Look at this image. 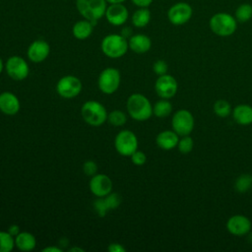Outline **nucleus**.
Masks as SVG:
<instances>
[{"label": "nucleus", "instance_id": "e433bc0d", "mask_svg": "<svg viewBox=\"0 0 252 252\" xmlns=\"http://www.w3.org/2000/svg\"><path fill=\"white\" fill-rule=\"evenodd\" d=\"M107 250L109 252H125L126 249L119 243H110Z\"/></svg>", "mask_w": 252, "mask_h": 252}, {"label": "nucleus", "instance_id": "f3484780", "mask_svg": "<svg viewBox=\"0 0 252 252\" xmlns=\"http://www.w3.org/2000/svg\"><path fill=\"white\" fill-rule=\"evenodd\" d=\"M21 103L16 94L11 92L0 94V111L6 115H15L19 112Z\"/></svg>", "mask_w": 252, "mask_h": 252}, {"label": "nucleus", "instance_id": "c9c22d12", "mask_svg": "<svg viewBox=\"0 0 252 252\" xmlns=\"http://www.w3.org/2000/svg\"><path fill=\"white\" fill-rule=\"evenodd\" d=\"M154 0H131V2L139 8H148Z\"/></svg>", "mask_w": 252, "mask_h": 252}, {"label": "nucleus", "instance_id": "c756f323", "mask_svg": "<svg viewBox=\"0 0 252 252\" xmlns=\"http://www.w3.org/2000/svg\"><path fill=\"white\" fill-rule=\"evenodd\" d=\"M177 148L181 154H189L194 148V141L189 135L181 136V138H179Z\"/></svg>", "mask_w": 252, "mask_h": 252}, {"label": "nucleus", "instance_id": "58836bf2", "mask_svg": "<svg viewBox=\"0 0 252 252\" xmlns=\"http://www.w3.org/2000/svg\"><path fill=\"white\" fill-rule=\"evenodd\" d=\"M43 252H61L62 250L59 248V247H54V246H48V247H45L42 249Z\"/></svg>", "mask_w": 252, "mask_h": 252}, {"label": "nucleus", "instance_id": "f257e3e1", "mask_svg": "<svg viewBox=\"0 0 252 252\" xmlns=\"http://www.w3.org/2000/svg\"><path fill=\"white\" fill-rule=\"evenodd\" d=\"M126 108L131 118L136 121H146L153 115V105L142 94H132L127 99Z\"/></svg>", "mask_w": 252, "mask_h": 252}, {"label": "nucleus", "instance_id": "cd10ccee", "mask_svg": "<svg viewBox=\"0 0 252 252\" xmlns=\"http://www.w3.org/2000/svg\"><path fill=\"white\" fill-rule=\"evenodd\" d=\"M15 246V238L8 231H0V252H10Z\"/></svg>", "mask_w": 252, "mask_h": 252}, {"label": "nucleus", "instance_id": "0eeeda50", "mask_svg": "<svg viewBox=\"0 0 252 252\" xmlns=\"http://www.w3.org/2000/svg\"><path fill=\"white\" fill-rule=\"evenodd\" d=\"M121 76L117 69L108 67L102 70L97 79L99 90L105 94H111L117 91L120 85Z\"/></svg>", "mask_w": 252, "mask_h": 252}, {"label": "nucleus", "instance_id": "f704fd0d", "mask_svg": "<svg viewBox=\"0 0 252 252\" xmlns=\"http://www.w3.org/2000/svg\"><path fill=\"white\" fill-rule=\"evenodd\" d=\"M83 170L88 176H94L97 172V164L94 160H87L83 165Z\"/></svg>", "mask_w": 252, "mask_h": 252}, {"label": "nucleus", "instance_id": "4be33fe9", "mask_svg": "<svg viewBox=\"0 0 252 252\" xmlns=\"http://www.w3.org/2000/svg\"><path fill=\"white\" fill-rule=\"evenodd\" d=\"M36 244L35 237L31 232L22 231L15 236V246L21 251H32Z\"/></svg>", "mask_w": 252, "mask_h": 252}, {"label": "nucleus", "instance_id": "1a4fd4ad", "mask_svg": "<svg viewBox=\"0 0 252 252\" xmlns=\"http://www.w3.org/2000/svg\"><path fill=\"white\" fill-rule=\"evenodd\" d=\"M82 82L79 78L67 75L62 77L56 84L57 94L64 98H73L82 91Z\"/></svg>", "mask_w": 252, "mask_h": 252}, {"label": "nucleus", "instance_id": "423d86ee", "mask_svg": "<svg viewBox=\"0 0 252 252\" xmlns=\"http://www.w3.org/2000/svg\"><path fill=\"white\" fill-rule=\"evenodd\" d=\"M195 125V120L192 113L187 109H179L174 112L171 119L172 130L180 137L189 135Z\"/></svg>", "mask_w": 252, "mask_h": 252}, {"label": "nucleus", "instance_id": "20e7f679", "mask_svg": "<svg viewBox=\"0 0 252 252\" xmlns=\"http://www.w3.org/2000/svg\"><path fill=\"white\" fill-rule=\"evenodd\" d=\"M100 47L105 56L116 59L125 55L129 48V44L128 39L122 34L110 33L102 38Z\"/></svg>", "mask_w": 252, "mask_h": 252}, {"label": "nucleus", "instance_id": "c85d7f7f", "mask_svg": "<svg viewBox=\"0 0 252 252\" xmlns=\"http://www.w3.org/2000/svg\"><path fill=\"white\" fill-rule=\"evenodd\" d=\"M107 120L111 125L119 127V126H123L126 123L127 117L123 111L119 109H115V110H112L110 113H108Z\"/></svg>", "mask_w": 252, "mask_h": 252}, {"label": "nucleus", "instance_id": "dca6fc26", "mask_svg": "<svg viewBox=\"0 0 252 252\" xmlns=\"http://www.w3.org/2000/svg\"><path fill=\"white\" fill-rule=\"evenodd\" d=\"M50 52L48 42L43 39H36L32 41L27 50L28 58L33 63H40L44 61Z\"/></svg>", "mask_w": 252, "mask_h": 252}, {"label": "nucleus", "instance_id": "79ce46f5", "mask_svg": "<svg viewBox=\"0 0 252 252\" xmlns=\"http://www.w3.org/2000/svg\"><path fill=\"white\" fill-rule=\"evenodd\" d=\"M69 252H84V249L78 248V247H73V248L69 249Z\"/></svg>", "mask_w": 252, "mask_h": 252}, {"label": "nucleus", "instance_id": "9d476101", "mask_svg": "<svg viewBox=\"0 0 252 252\" xmlns=\"http://www.w3.org/2000/svg\"><path fill=\"white\" fill-rule=\"evenodd\" d=\"M193 9L187 2H177L167 11V19L174 26H181L190 21Z\"/></svg>", "mask_w": 252, "mask_h": 252}, {"label": "nucleus", "instance_id": "393cba45", "mask_svg": "<svg viewBox=\"0 0 252 252\" xmlns=\"http://www.w3.org/2000/svg\"><path fill=\"white\" fill-rule=\"evenodd\" d=\"M234 18L239 23L248 22L252 18V5L249 3L240 4L234 12Z\"/></svg>", "mask_w": 252, "mask_h": 252}, {"label": "nucleus", "instance_id": "72a5a7b5", "mask_svg": "<svg viewBox=\"0 0 252 252\" xmlns=\"http://www.w3.org/2000/svg\"><path fill=\"white\" fill-rule=\"evenodd\" d=\"M167 69H168V66H167V63L164 61V60H157L154 65H153V70L154 72L158 75V76H161V75H164L166 74L167 72Z\"/></svg>", "mask_w": 252, "mask_h": 252}, {"label": "nucleus", "instance_id": "9b49d317", "mask_svg": "<svg viewBox=\"0 0 252 252\" xmlns=\"http://www.w3.org/2000/svg\"><path fill=\"white\" fill-rule=\"evenodd\" d=\"M5 69L8 76L15 81L25 80L30 73V67L27 61L17 55L8 58L5 64Z\"/></svg>", "mask_w": 252, "mask_h": 252}, {"label": "nucleus", "instance_id": "aec40b11", "mask_svg": "<svg viewBox=\"0 0 252 252\" xmlns=\"http://www.w3.org/2000/svg\"><path fill=\"white\" fill-rule=\"evenodd\" d=\"M232 118L233 120L242 126L252 124V106L249 104H238L236 105L232 111Z\"/></svg>", "mask_w": 252, "mask_h": 252}, {"label": "nucleus", "instance_id": "473e14b6", "mask_svg": "<svg viewBox=\"0 0 252 252\" xmlns=\"http://www.w3.org/2000/svg\"><path fill=\"white\" fill-rule=\"evenodd\" d=\"M131 161L135 164V165H143L146 161H147V156L144 152L142 151H135L131 156Z\"/></svg>", "mask_w": 252, "mask_h": 252}, {"label": "nucleus", "instance_id": "39448f33", "mask_svg": "<svg viewBox=\"0 0 252 252\" xmlns=\"http://www.w3.org/2000/svg\"><path fill=\"white\" fill-rule=\"evenodd\" d=\"M81 114L83 119L91 126L97 127L107 120V111L105 107L96 100L86 101L82 108Z\"/></svg>", "mask_w": 252, "mask_h": 252}, {"label": "nucleus", "instance_id": "6e6552de", "mask_svg": "<svg viewBox=\"0 0 252 252\" xmlns=\"http://www.w3.org/2000/svg\"><path fill=\"white\" fill-rule=\"evenodd\" d=\"M114 147L121 156L130 157L138 150V139L132 131L122 130L115 137Z\"/></svg>", "mask_w": 252, "mask_h": 252}, {"label": "nucleus", "instance_id": "4c0bfd02", "mask_svg": "<svg viewBox=\"0 0 252 252\" xmlns=\"http://www.w3.org/2000/svg\"><path fill=\"white\" fill-rule=\"evenodd\" d=\"M8 232L12 235V236H17L21 231H20V226L18 224H12L9 226L8 228Z\"/></svg>", "mask_w": 252, "mask_h": 252}, {"label": "nucleus", "instance_id": "2eb2a0df", "mask_svg": "<svg viewBox=\"0 0 252 252\" xmlns=\"http://www.w3.org/2000/svg\"><path fill=\"white\" fill-rule=\"evenodd\" d=\"M112 186L111 179L107 175L101 173H96L92 176L89 183L91 192L96 197H104L109 194L112 190Z\"/></svg>", "mask_w": 252, "mask_h": 252}, {"label": "nucleus", "instance_id": "7ed1b4c3", "mask_svg": "<svg viewBox=\"0 0 252 252\" xmlns=\"http://www.w3.org/2000/svg\"><path fill=\"white\" fill-rule=\"evenodd\" d=\"M76 8L84 19L95 25L104 17L107 2L105 0H76Z\"/></svg>", "mask_w": 252, "mask_h": 252}, {"label": "nucleus", "instance_id": "a19ab883", "mask_svg": "<svg viewBox=\"0 0 252 252\" xmlns=\"http://www.w3.org/2000/svg\"><path fill=\"white\" fill-rule=\"evenodd\" d=\"M107 4H116V3H123L125 0H105Z\"/></svg>", "mask_w": 252, "mask_h": 252}, {"label": "nucleus", "instance_id": "412c9836", "mask_svg": "<svg viewBox=\"0 0 252 252\" xmlns=\"http://www.w3.org/2000/svg\"><path fill=\"white\" fill-rule=\"evenodd\" d=\"M94 26V25L92 22H90L86 19L78 21L73 25L72 33H73L74 37H76L79 40L87 39L93 33Z\"/></svg>", "mask_w": 252, "mask_h": 252}, {"label": "nucleus", "instance_id": "a211bd4d", "mask_svg": "<svg viewBox=\"0 0 252 252\" xmlns=\"http://www.w3.org/2000/svg\"><path fill=\"white\" fill-rule=\"evenodd\" d=\"M129 48L135 53H146L151 49L152 40L151 38L144 33L133 34L128 38Z\"/></svg>", "mask_w": 252, "mask_h": 252}, {"label": "nucleus", "instance_id": "ddd939ff", "mask_svg": "<svg viewBox=\"0 0 252 252\" xmlns=\"http://www.w3.org/2000/svg\"><path fill=\"white\" fill-rule=\"evenodd\" d=\"M252 227L251 220L244 215H234L226 221L227 231L235 236H243L247 234Z\"/></svg>", "mask_w": 252, "mask_h": 252}, {"label": "nucleus", "instance_id": "7c9ffc66", "mask_svg": "<svg viewBox=\"0 0 252 252\" xmlns=\"http://www.w3.org/2000/svg\"><path fill=\"white\" fill-rule=\"evenodd\" d=\"M103 199L105 201V204H106L108 210L116 209L120 205V202H121V198L117 193H111L110 192L109 194L104 196Z\"/></svg>", "mask_w": 252, "mask_h": 252}, {"label": "nucleus", "instance_id": "f8f14e48", "mask_svg": "<svg viewBox=\"0 0 252 252\" xmlns=\"http://www.w3.org/2000/svg\"><path fill=\"white\" fill-rule=\"evenodd\" d=\"M178 89V84L175 78L171 75L164 74L158 76L155 83V90L160 98L169 99L173 97Z\"/></svg>", "mask_w": 252, "mask_h": 252}, {"label": "nucleus", "instance_id": "37998d69", "mask_svg": "<svg viewBox=\"0 0 252 252\" xmlns=\"http://www.w3.org/2000/svg\"><path fill=\"white\" fill-rule=\"evenodd\" d=\"M3 68H4V64H3V61H2V59H1V57H0V74H1L2 71H3Z\"/></svg>", "mask_w": 252, "mask_h": 252}, {"label": "nucleus", "instance_id": "a878e982", "mask_svg": "<svg viewBox=\"0 0 252 252\" xmlns=\"http://www.w3.org/2000/svg\"><path fill=\"white\" fill-rule=\"evenodd\" d=\"M252 187V175L243 173L239 175L234 182V189L239 193H245Z\"/></svg>", "mask_w": 252, "mask_h": 252}, {"label": "nucleus", "instance_id": "6ab92c4d", "mask_svg": "<svg viewBox=\"0 0 252 252\" xmlns=\"http://www.w3.org/2000/svg\"><path fill=\"white\" fill-rule=\"evenodd\" d=\"M179 141V135L173 130H164L158 134L156 138V143L158 148L164 151L172 150L177 147Z\"/></svg>", "mask_w": 252, "mask_h": 252}, {"label": "nucleus", "instance_id": "5701e85b", "mask_svg": "<svg viewBox=\"0 0 252 252\" xmlns=\"http://www.w3.org/2000/svg\"><path fill=\"white\" fill-rule=\"evenodd\" d=\"M151 21V12L148 8H139L131 16L132 25L136 28H145Z\"/></svg>", "mask_w": 252, "mask_h": 252}, {"label": "nucleus", "instance_id": "b1692460", "mask_svg": "<svg viewBox=\"0 0 252 252\" xmlns=\"http://www.w3.org/2000/svg\"><path fill=\"white\" fill-rule=\"evenodd\" d=\"M172 112V104L166 98L158 100L153 106V114L158 118H165Z\"/></svg>", "mask_w": 252, "mask_h": 252}, {"label": "nucleus", "instance_id": "bb28decb", "mask_svg": "<svg viewBox=\"0 0 252 252\" xmlns=\"http://www.w3.org/2000/svg\"><path fill=\"white\" fill-rule=\"evenodd\" d=\"M213 109H214V112L216 113V115L220 118L227 117L232 111L229 102L225 99H218L214 103Z\"/></svg>", "mask_w": 252, "mask_h": 252}, {"label": "nucleus", "instance_id": "4468645a", "mask_svg": "<svg viewBox=\"0 0 252 252\" xmlns=\"http://www.w3.org/2000/svg\"><path fill=\"white\" fill-rule=\"evenodd\" d=\"M104 17L110 25L119 27L127 22L129 18V12L126 6H124L122 3L109 4L106 8Z\"/></svg>", "mask_w": 252, "mask_h": 252}, {"label": "nucleus", "instance_id": "ea45409f", "mask_svg": "<svg viewBox=\"0 0 252 252\" xmlns=\"http://www.w3.org/2000/svg\"><path fill=\"white\" fill-rule=\"evenodd\" d=\"M131 32H132V31H131V29H129V28H124L122 31H121V33L120 34H122L124 37H126L127 39L131 36Z\"/></svg>", "mask_w": 252, "mask_h": 252}, {"label": "nucleus", "instance_id": "2f4dec72", "mask_svg": "<svg viewBox=\"0 0 252 252\" xmlns=\"http://www.w3.org/2000/svg\"><path fill=\"white\" fill-rule=\"evenodd\" d=\"M94 208L95 213L99 216V217H104L108 211V208L105 204V201L103 199V197H98L94 203Z\"/></svg>", "mask_w": 252, "mask_h": 252}, {"label": "nucleus", "instance_id": "f03ea898", "mask_svg": "<svg viewBox=\"0 0 252 252\" xmlns=\"http://www.w3.org/2000/svg\"><path fill=\"white\" fill-rule=\"evenodd\" d=\"M237 23L234 16L225 12H219L211 17L209 27L215 34L225 37L236 32Z\"/></svg>", "mask_w": 252, "mask_h": 252}]
</instances>
